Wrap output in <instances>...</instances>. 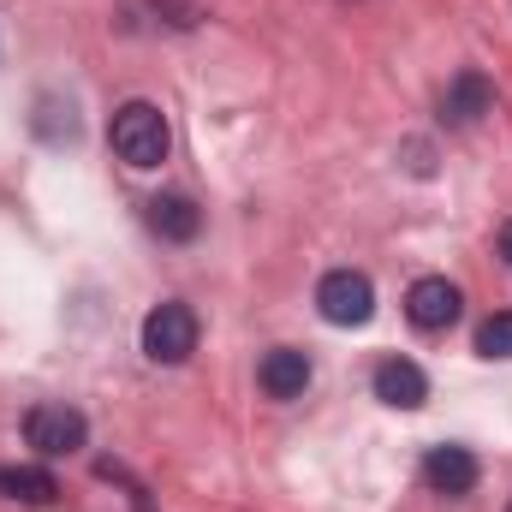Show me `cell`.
I'll list each match as a JSON object with an SVG mask.
<instances>
[{"label":"cell","mask_w":512,"mask_h":512,"mask_svg":"<svg viewBox=\"0 0 512 512\" xmlns=\"http://www.w3.org/2000/svg\"><path fill=\"white\" fill-rule=\"evenodd\" d=\"M489 108H495V84H489L483 72H459V78L447 84V96H441L447 126H477Z\"/></svg>","instance_id":"obj_9"},{"label":"cell","mask_w":512,"mask_h":512,"mask_svg":"<svg viewBox=\"0 0 512 512\" xmlns=\"http://www.w3.org/2000/svg\"><path fill=\"white\" fill-rule=\"evenodd\" d=\"M143 352H149L155 364H185V358L197 352V310L179 304V298L155 304V310L143 316Z\"/></svg>","instance_id":"obj_2"},{"label":"cell","mask_w":512,"mask_h":512,"mask_svg":"<svg viewBox=\"0 0 512 512\" xmlns=\"http://www.w3.org/2000/svg\"><path fill=\"white\" fill-rule=\"evenodd\" d=\"M316 310H322L334 328H364V322L376 316V286H370V274H358V268H334V274H322V286H316Z\"/></svg>","instance_id":"obj_3"},{"label":"cell","mask_w":512,"mask_h":512,"mask_svg":"<svg viewBox=\"0 0 512 512\" xmlns=\"http://www.w3.org/2000/svg\"><path fill=\"white\" fill-rule=\"evenodd\" d=\"M0 495H6V501H24V507H54L60 483H54V471H42V465H0Z\"/></svg>","instance_id":"obj_11"},{"label":"cell","mask_w":512,"mask_h":512,"mask_svg":"<svg viewBox=\"0 0 512 512\" xmlns=\"http://www.w3.org/2000/svg\"><path fill=\"white\" fill-rule=\"evenodd\" d=\"M501 256H507V262H512V221H507V227H501Z\"/></svg>","instance_id":"obj_14"},{"label":"cell","mask_w":512,"mask_h":512,"mask_svg":"<svg viewBox=\"0 0 512 512\" xmlns=\"http://www.w3.org/2000/svg\"><path fill=\"white\" fill-rule=\"evenodd\" d=\"M477 477H483V465L471 447H429V459H423V483L435 495H471Z\"/></svg>","instance_id":"obj_6"},{"label":"cell","mask_w":512,"mask_h":512,"mask_svg":"<svg viewBox=\"0 0 512 512\" xmlns=\"http://www.w3.org/2000/svg\"><path fill=\"white\" fill-rule=\"evenodd\" d=\"M459 310H465V292L447 280V274H423V280H411V292H405V316L417 322V328H453L459 322Z\"/></svg>","instance_id":"obj_5"},{"label":"cell","mask_w":512,"mask_h":512,"mask_svg":"<svg viewBox=\"0 0 512 512\" xmlns=\"http://www.w3.org/2000/svg\"><path fill=\"white\" fill-rule=\"evenodd\" d=\"M477 352H483V358H512V310H495V316L477 328Z\"/></svg>","instance_id":"obj_13"},{"label":"cell","mask_w":512,"mask_h":512,"mask_svg":"<svg viewBox=\"0 0 512 512\" xmlns=\"http://www.w3.org/2000/svg\"><path fill=\"white\" fill-rule=\"evenodd\" d=\"M78 131V120H72V102L60 108L54 96H42L36 102V137H48V143H60V137H72Z\"/></svg>","instance_id":"obj_12"},{"label":"cell","mask_w":512,"mask_h":512,"mask_svg":"<svg viewBox=\"0 0 512 512\" xmlns=\"http://www.w3.org/2000/svg\"><path fill=\"white\" fill-rule=\"evenodd\" d=\"M256 382L268 399H298L304 387H310V358L298 352V346H274L262 364H256Z\"/></svg>","instance_id":"obj_8"},{"label":"cell","mask_w":512,"mask_h":512,"mask_svg":"<svg viewBox=\"0 0 512 512\" xmlns=\"http://www.w3.org/2000/svg\"><path fill=\"white\" fill-rule=\"evenodd\" d=\"M114 155L126 161V167H161L167 161V120H161V108L155 102H126L120 114H114Z\"/></svg>","instance_id":"obj_1"},{"label":"cell","mask_w":512,"mask_h":512,"mask_svg":"<svg viewBox=\"0 0 512 512\" xmlns=\"http://www.w3.org/2000/svg\"><path fill=\"white\" fill-rule=\"evenodd\" d=\"M370 387H376V399L393 405V411H417V405L429 399V376H423L411 358H382L376 376H370Z\"/></svg>","instance_id":"obj_7"},{"label":"cell","mask_w":512,"mask_h":512,"mask_svg":"<svg viewBox=\"0 0 512 512\" xmlns=\"http://www.w3.org/2000/svg\"><path fill=\"white\" fill-rule=\"evenodd\" d=\"M24 441H30L42 459H66V453H78V447L90 441V423H84V411H72V405H30Z\"/></svg>","instance_id":"obj_4"},{"label":"cell","mask_w":512,"mask_h":512,"mask_svg":"<svg viewBox=\"0 0 512 512\" xmlns=\"http://www.w3.org/2000/svg\"><path fill=\"white\" fill-rule=\"evenodd\" d=\"M149 227H155L167 245H191V239L203 233V209H197L191 197L167 191V197H149Z\"/></svg>","instance_id":"obj_10"}]
</instances>
